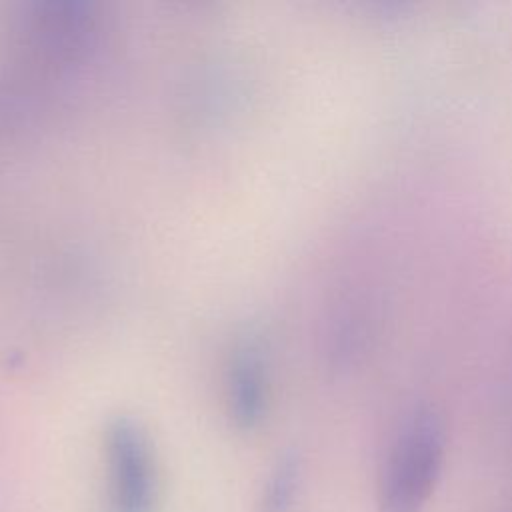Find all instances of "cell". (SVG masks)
Listing matches in <instances>:
<instances>
[{
	"label": "cell",
	"instance_id": "1",
	"mask_svg": "<svg viewBox=\"0 0 512 512\" xmlns=\"http://www.w3.org/2000/svg\"><path fill=\"white\" fill-rule=\"evenodd\" d=\"M444 462V426L432 408L414 410L400 426L378 486V512H424Z\"/></svg>",
	"mask_w": 512,
	"mask_h": 512
},
{
	"label": "cell",
	"instance_id": "3",
	"mask_svg": "<svg viewBox=\"0 0 512 512\" xmlns=\"http://www.w3.org/2000/svg\"><path fill=\"white\" fill-rule=\"evenodd\" d=\"M292 486H294V480H292V468L288 470H282L276 478V484L274 488H270L268 492V506H274L276 510L282 508L286 502H288V496L292 492Z\"/></svg>",
	"mask_w": 512,
	"mask_h": 512
},
{
	"label": "cell",
	"instance_id": "2",
	"mask_svg": "<svg viewBox=\"0 0 512 512\" xmlns=\"http://www.w3.org/2000/svg\"><path fill=\"white\" fill-rule=\"evenodd\" d=\"M108 510L152 512L156 502L148 446L136 428L116 424L108 438Z\"/></svg>",
	"mask_w": 512,
	"mask_h": 512
}]
</instances>
